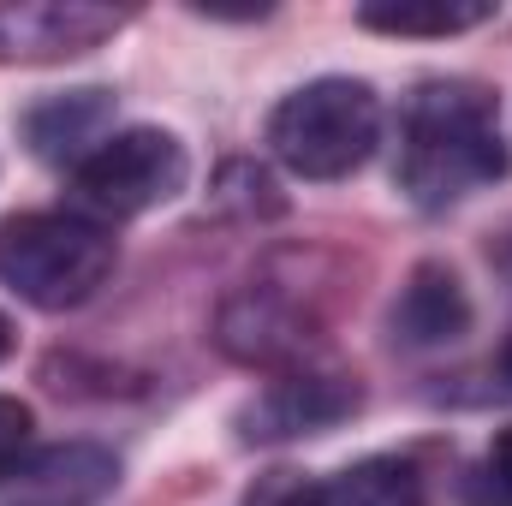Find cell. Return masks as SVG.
Masks as SVG:
<instances>
[{
  "label": "cell",
  "mask_w": 512,
  "mask_h": 506,
  "mask_svg": "<svg viewBox=\"0 0 512 506\" xmlns=\"http://www.w3.org/2000/svg\"><path fill=\"white\" fill-rule=\"evenodd\" d=\"M507 173V137L501 102L483 84H423L405 102V149H399V185L417 209H447L471 197L477 185H495Z\"/></svg>",
  "instance_id": "obj_1"
},
{
  "label": "cell",
  "mask_w": 512,
  "mask_h": 506,
  "mask_svg": "<svg viewBox=\"0 0 512 506\" xmlns=\"http://www.w3.org/2000/svg\"><path fill=\"white\" fill-rule=\"evenodd\" d=\"M382 143V102L358 78H316L268 114V149L298 179H346Z\"/></svg>",
  "instance_id": "obj_2"
},
{
  "label": "cell",
  "mask_w": 512,
  "mask_h": 506,
  "mask_svg": "<svg viewBox=\"0 0 512 506\" xmlns=\"http://www.w3.org/2000/svg\"><path fill=\"white\" fill-rule=\"evenodd\" d=\"M114 274L108 227L84 215H12L0 221V280L36 310H72Z\"/></svg>",
  "instance_id": "obj_3"
},
{
  "label": "cell",
  "mask_w": 512,
  "mask_h": 506,
  "mask_svg": "<svg viewBox=\"0 0 512 506\" xmlns=\"http://www.w3.org/2000/svg\"><path fill=\"white\" fill-rule=\"evenodd\" d=\"M185 149L173 131H155V126H131V131H114L102 137L78 167H72V203L78 215L96 227L102 221H131L167 197L185 191Z\"/></svg>",
  "instance_id": "obj_4"
},
{
  "label": "cell",
  "mask_w": 512,
  "mask_h": 506,
  "mask_svg": "<svg viewBox=\"0 0 512 506\" xmlns=\"http://www.w3.org/2000/svg\"><path fill=\"white\" fill-rule=\"evenodd\" d=\"M131 12L90 0H6L0 6V60H72L108 42Z\"/></svg>",
  "instance_id": "obj_5"
},
{
  "label": "cell",
  "mask_w": 512,
  "mask_h": 506,
  "mask_svg": "<svg viewBox=\"0 0 512 506\" xmlns=\"http://www.w3.org/2000/svg\"><path fill=\"white\" fill-rule=\"evenodd\" d=\"M358 411V381L334 376V370H292V376L268 381L245 405V435L251 441H292V435H316L340 417Z\"/></svg>",
  "instance_id": "obj_6"
},
{
  "label": "cell",
  "mask_w": 512,
  "mask_h": 506,
  "mask_svg": "<svg viewBox=\"0 0 512 506\" xmlns=\"http://www.w3.org/2000/svg\"><path fill=\"white\" fill-rule=\"evenodd\" d=\"M304 340H310V316H304L274 280L233 292L227 310H221V346H227L233 358H245V364H280V358H298Z\"/></svg>",
  "instance_id": "obj_7"
},
{
  "label": "cell",
  "mask_w": 512,
  "mask_h": 506,
  "mask_svg": "<svg viewBox=\"0 0 512 506\" xmlns=\"http://www.w3.org/2000/svg\"><path fill=\"white\" fill-rule=\"evenodd\" d=\"M471 334V298L447 262H417L393 298V340L411 352H435Z\"/></svg>",
  "instance_id": "obj_8"
},
{
  "label": "cell",
  "mask_w": 512,
  "mask_h": 506,
  "mask_svg": "<svg viewBox=\"0 0 512 506\" xmlns=\"http://www.w3.org/2000/svg\"><path fill=\"white\" fill-rule=\"evenodd\" d=\"M120 483V465L102 453V447H54V453H36V459H12L0 465V489H12L18 501H48V506H78L96 501Z\"/></svg>",
  "instance_id": "obj_9"
},
{
  "label": "cell",
  "mask_w": 512,
  "mask_h": 506,
  "mask_svg": "<svg viewBox=\"0 0 512 506\" xmlns=\"http://www.w3.org/2000/svg\"><path fill=\"white\" fill-rule=\"evenodd\" d=\"M298 506H423V477L405 459H358L310 483Z\"/></svg>",
  "instance_id": "obj_10"
},
{
  "label": "cell",
  "mask_w": 512,
  "mask_h": 506,
  "mask_svg": "<svg viewBox=\"0 0 512 506\" xmlns=\"http://www.w3.org/2000/svg\"><path fill=\"white\" fill-rule=\"evenodd\" d=\"M489 18H495L489 0H370L358 6V24L382 36H459Z\"/></svg>",
  "instance_id": "obj_11"
},
{
  "label": "cell",
  "mask_w": 512,
  "mask_h": 506,
  "mask_svg": "<svg viewBox=\"0 0 512 506\" xmlns=\"http://www.w3.org/2000/svg\"><path fill=\"white\" fill-rule=\"evenodd\" d=\"M102 120H108V96H102V90H78V96H66V102L36 108L24 126H30V143H36L42 155H60V149H72V143H84Z\"/></svg>",
  "instance_id": "obj_12"
},
{
  "label": "cell",
  "mask_w": 512,
  "mask_h": 506,
  "mask_svg": "<svg viewBox=\"0 0 512 506\" xmlns=\"http://www.w3.org/2000/svg\"><path fill=\"white\" fill-rule=\"evenodd\" d=\"M30 429H36V417H30V405L24 399H6L0 393V465H12L24 447H30Z\"/></svg>",
  "instance_id": "obj_13"
},
{
  "label": "cell",
  "mask_w": 512,
  "mask_h": 506,
  "mask_svg": "<svg viewBox=\"0 0 512 506\" xmlns=\"http://www.w3.org/2000/svg\"><path fill=\"white\" fill-rule=\"evenodd\" d=\"M483 489H489L495 506H512V429L495 435V447H489V459H483Z\"/></svg>",
  "instance_id": "obj_14"
},
{
  "label": "cell",
  "mask_w": 512,
  "mask_h": 506,
  "mask_svg": "<svg viewBox=\"0 0 512 506\" xmlns=\"http://www.w3.org/2000/svg\"><path fill=\"white\" fill-rule=\"evenodd\" d=\"M489 262H495V274H501V280L512 286V221L501 227V233H495V245H489Z\"/></svg>",
  "instance_id": "obj_15"
},
{
  "label": "cell",
  "mask_w": 512,
  "mask_h": 506,
  "mask_svg": "<svg viewBox=\"0 0 512 506\" xmlns=\"http://www.w3.org/2000/svg\"><path fill=\"white\" fill-rule=\"evenodd\" d=\"M12 346H18V334H12V322H6V316H0V364H6V358H12Z\"/></svg>",
  "instance_id": "obj_16"
},
{
  "label": "cell",
  "mask_w": 512,
  "mask_h": 506,
  "mask_svg": "<svg viewBox=\"0 0 512 506\" xmlns=\"http://www.w3.org/2000/svg\"><path fill=\"white\" fill-rule=\"evenodd\" d=\"M501 376L512 381V346H507V352H501Z\"/></svg>",
  "instance_id": "obj_17"
}]
</instances>
